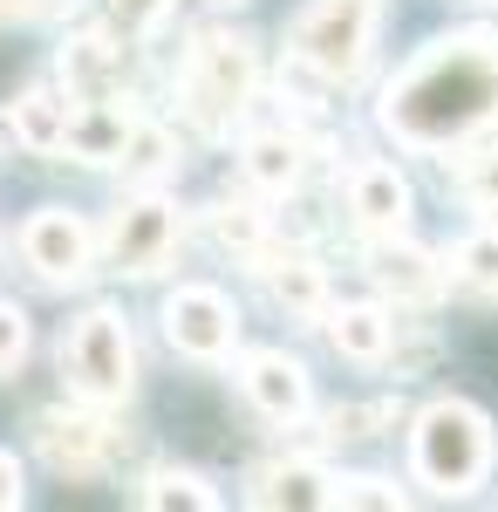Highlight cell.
<instances>
[{
	"instance_id": "obj_8",
	"label": "cell",
	"mask_w": 498,
	"mask_h": 512,
	"mask_svg": "<svg viewBox=\"0 0 498 512\" xmlns=\"http://www.w3.org/2000/svg\"><path fill=\"white\" fill-rule=\"evenodd\" d=\"M21 253H28V267H35L41 280H82V274H89L96 239H89V226H82L76 212L41 205L35 219L21 226Z\"/></svg>"
},
{
	"instance_id": "obj_18",
	"label": "cell",
	"mask_w": 498,
	"mask_h": 512,
	"mask_svg": "<svg viewBox=\"0 0 498 512\" xmlns=\"http://www.w3.org/2000/svg\"><path fill=\"white\" fill-rule=\"evenodd\" d=\"M328 342L348 362H383L389 355V315L383 308H342V315H328Z\"/></svg>"
},
{
	"instance_id": "obj_22",
	"label": "cell",
	"mask_w": 498,
	"mask_h": 512,
	"mask_svg": "<svg viewBox=\"0 0 498 512\" xmlns=\"http://www.w3.org/2000/svg\"><path fill=\"white\" fill-rule=\"evenodd\" d=\"M123 171H130V178H157V171H171V137H164V130H157V123H137V130H130V144H123Z\"/></svg>"
},
{
	"instance_id": "obj_9",
	"label": "cell",
	"mask_w": 498,
	"mask_h": 512,
	"mask_svg": "<svg viewBox=\"0 0 498 512\" xmlns=\"http://www.w3.org/2000/svg\"><path fill=\"white\" fill-rule=\"evenodd\" d=\"M239 383H246V396H253V410L273 417V424L307 417V369L294 362V355L253 349V355H246V369H239Z\"/></svg>"
},
{
	"instance_id": "obj_4",
	"label": "cell",
	"mask_w": 498,
	"mask_h": 512,
	"mask_svg": "<svg viewBox=\"0 0 498 512\" xmlns=\"http://www.w3.org/2000/svg\"><path fill=\"white\" fill-rule=\"evenodd\" d=\"M369 41H376V0H314L294 21V55L328 82L355 76L369 62Z\"/></svg>"
},
{
	"instance_id": "obj_13",
	"label": "cell",
	"mask_w": 498,
	"mask_h": 512,
	"mask_svg": "<svg viewBox=\"0 0 498 512\" xmlns=\"http://www.w3.org/2000/svg\"><path fill=\"white\" fill-rule=\"evenodd\" d=\"M62 82H69V96H123L130 55L110 35H76L62 48Z\"/></svg>"
},
{
	"instance_id": "obj_11",
	"label": "cell",
	"mask_w": 498,
	"mask_h": 512,
	"mask_svg": "<svg viewBox=\"0 0 498 512\" xmlns=\"http://www.w3.org/2000/svg\"><path fill=\"white\" fill-rule=\"evenodd\" d=\"M130 130H137V117L116 110V96H76L69 130H62V151L82 164H116L123 144H130Z\"/></svg>"
},
{
	"instance_id": "obj_25",
	"label": "cell",
	"mask_w": 498,
	"mask_h": 512,
	"mask_svg": "<svg viewBox=\"0 0 498 512\" xmlns=\"http://www.w3.org/2000/svg\"><path fill=\"white\" fill-rule=\"evenodd\" d=\"M396 424V403H342V410H328V437H383Z\"/></svg>"
},
{
	"instance_id": "obj_7",
	"label": "cell",
	"mask_w": 498,
	"mask_h": 512,
	"mask_svg": "<svg viewBox=\"0 0 498 512\" xmlns=\"http://www.w3.org/2000/svg\"><path fill=\"white\" fill-rule=\"evenodd\" d=\"M164 335H171L178 355L219 362V355H232V342H239V315H232V301L219 287H178V294L164 301Z\"/></svg>"
},
{
	"instance_id": "obj_29",
	"label": "cell",
	"mask_w": 498,
	"mask_h": 512,
	"mask_svg": "<svg viewBox=\"0 0 498 512\" xmlns=\"http://www.w3.org/2000/svg\"><path fill=\"white\" fill-rule=\"evenodd\" d=\"M7 506H21V465L0 451V512H7Z\"/></svg>"
},
{
	"instance_id": "obj_3",
	"label": "cell",
	"mask_w": 498,
	"mask_h": 512,
	"mask_svg": "<svg viewBox=\"0 0 498 512\" xmlns=\"http://www.w3.org/2000/svg\"><path fill=\"white\" fill-rule=\"evenodd\" d=\"M62 376L82 403H123L137 383V349H130V328L110 308H89V315L62 335Z\"/></svg>"
},
{
	"instance_id": "obj_5",
	"label": "cell",
	"mask_w": 498,
	"mask_h": 512,
	"mask_svg": "<svg viewBox=\"0 0 498 512\" xmlns=\"http://www.w3.org/2000/svg\"><path fill=\"white\" fill-rule=\"evenodd\" d=\"M246 96H253V48L239 35H198L192 62H185V110L205 130H219L246 110Z\"/></svg>"
},
{
	"instance_id": "obj_17",
	"label": "cell",
	"mask_w": 498,
	"mask_h": 512,
	"mask_svg": "<svg viewBox=\"0 0 498 512\" xmlns=\"http://www.w3.org/2000/svg\"><path fill=\"white\" fill-rule=\"evenodd\" d=\"M7 123H14V137L28 144V151H62V130H69V96H55V89H28V96H14L7 103Z\"/></svg>"
},
{
	"instance_id": "obj_24",
	"label": "cell",
	"mask_w": 498,
	"mask_h": 512,
	"mask_svg": "<svg viewBox=\"0 0 498 512\" xmlns=\"http://www.w3.org/2000/svg\"><path fill=\"white\" fill-rule=\"evenodd\" d=\"M458 185H464L471 205H492V212H498V144L464 151V158H458Z\"/></svg>"
},
{
	"instance_id": "obj_21",
	"label": "cell",
	"mask_w": 498,
	"mask_h": 512,
	"mask_svg": "<svg viewBox=\"0 0 498 512\" xmlns=\"http://www.w3.org/2000/svg\"><path fill=\"white\" fill-rule=\"evenodd\" d=\"M144 506H185V512H212L219 506V492L205 485L198 472H151V485H144Z\"/></svg>"
},
{
	"instance_id": "obj_1",
	"label": "cell",
	"mask_w": 498,
	"mask_h": 512,
	"mask_svg": "<svg viewBox=\"0 0 498 512\" xmlns=\"http://www.w3.org/2000/svg\"><path fill=\"white\" fill-rule=\"evenodd\" d=\"M498 117V35H451L389 82L383 123L403 144H451Z\"/></svg>"
},
{
	"instance_id": "obj_2",
	"label": "cell",
	"mask_w": 498,
	"mask_h": 512,
	"mask_svg": "<svg viewBox=\"0 0 498 512\" xmlns=\"http://www.w3.org/2000/svg\"><path fill=\"white\" fill-rule=\"evenodd\" d=\"M410 458H417V478L430 492H478L485 472H492V424L458 403V396H444V403H430L417 417V437H410Z\"/></svg>"
},
{
	"instance_id": "obj_19",
	"label": "cell",
	"mask_w": 498,
	"mask_h": 512,
	"mask_svg": "<svg viewBox=\"0 0 498 512\" xmlns=\"http://www.w3.org/2000/svg\"><path fill=\"white\" fill-rule=\"evenodd\" d=\"M246 178L260 185V192H294L301 185V144L294 137H253L246 144Z\"/></svg>"
},
{
	"instance_id": "obj_28",
	"label": "cell",
	"mask_w": 498,
	"mask_h": 512,
	"mask_svg": "<svg viewBox=\"0 0 498 512\" xmlns=\"http://www.w3.org/2000/svg\"><path fill=\"white\" fill-rule=\"evenodd\" d=\"M21 355H28V315L14 301H0V376H14Z\"/></svg>"
},
{
	"instance_id": "obj_12",
	"label": "cell",
	"mask_w": 498,
	"mask_h": 512,
	"mask_svg": "<svg viewBox=\"0 0 498 512\" xmlns=\"http://www.w3.org/2000/svg\"><path fill=\"white\" fill-rule=\"evenodd\" d=\"M348 212L362 233H403L410 219V185L396 164H355L348 171Z\"/></svg>"
},
{
	"instance_id": "obj_20",
	"label": "cell",
	"mask_w": 498,
	"mask_h": 512,
	"mask_svg": "<svg viewBox=\"0 0 498 512\" xmlns=\"http://www.w3.org/2000/svg\"><path fill=\"white\" fill-rule=\"evenodd\" d=\"M212 233H219V246H232V253H260V239H267V212L260 205H246V198H219L212 205Z\"/></svg>"
},
{
	"instance_id": "obj_15",
	"label": "cell",
	"mask_w": 498,
	"mask_h": 512,
	"mask_svg": "<svg viewBox=\"0 0 498 512\" xmlns=\"http://www.w3.org/2000/svg\"><path fill=\"white\" fill-rule=\"evenodd\" d=\"M253 506H335V478L321 472L314 458H287V465L260 472Z\"/></svg>"
},
{
	"instance_id": "obj_14",
	"label": "cell",
	"mask_w": 498,
	"mask_h": 512,
	"mask_svg": "<svg viewBox=\"0 0 498 512\" xmlns=\"http://www.w3.org/2000/svg\"><path fill=\"white\" fill-rule=\"evenodd\" d=\"M260 280H267V301H273V308H287V321H321V315H328V280H321V267L301 260V253L267 260Z\"/></svg>"
},
{
	"instance_id": "obj_30",
	"label": "cell",
	"mask_w": 498,
	"mask_h": 512,
	"mask_svg": "<svg viewBox=\"0 0 498 512\" xmlns=\"http://www.w3.org/2000/svg\"><path fill=\"white\" fill-rule=\"evenodd\" d=\"M48 7H55V0H0V21H35Z\"/></svg>"
},
{
	"instance_id": "obj_16",
	"label": "cell",
	"mask_w": 498,
	"mask_h": 512,
	"mask_svg": "<svg viewBox=\"0 0 498 512\" xmlns=\"http://www.w3.org/2000/svg\"><path fill=\"white\" fill-rule=\"evenodd\" d=\"M369 274L383 280V294H396V301H430L437 287H444V274H437V260L423 253V246H376V260H369Z\"/></svg>"
},
{
	"instance_id": "obj_27",
	"label": "cell",
	"mask_w": 498,
	"mask_h": 512,
	"mask_svg": "<svg viewBox=\"0 0 498 512\" xmlns=\"http://www.w3.org/2000/svg\"><path fill=\"white\" fill-rule=\"evenodd\" d=\"M164 14H171V0H110V21L123 35H151L164 28Z\"/></svg>"
},
{
	"instance_id": "obj_23",
	"label": "cell",
	"mask_w": 498,
	"mask_h": 512,
	"mask_svg": "<svg viewBox=\"0 0 498 512\" xmlns=\"http://www.w3.org/2000/svg\"><path fill=\"white\" fill-rule=\"evenodd\" d=\"M458 280L471 294H498V233H478L458 246Z\"/></svg>"
},
{
	"instance_id": "obj_10",
	"label": "cell",
	"mask_w": 498,
	"mask_h": 512,
	"mask_svg": "<svg viewBox=\"0 0 498 512\" xmlns=\"http://www.w3.org/2000/svg\"><path fill=\"white\" fill-rule=\"evenodd\" d=\"M35 444L48 451L55 472H89V465L110 451V424L96 417V403H89V410H41Z\"/></svg>"
},
{
	"instance_id": "obj_6",
	"label": "cell",
	"mask_w": 498,
	"mask_h": 512,
	"mask_svg": "<svg viewBox=\"0 0 498 512\" xmlns=\"http://www.w3.org/2000/svg\"><path fill=\"white\" fill-rule=\"evenodd\" d=\"M178 233H185L178 205H171L164 192H144V198H130V205H116V212H110V233H103V260H110V274L144 280V274H157V267L171 260Z\"/></svg>"
},
{
	"instance_id": "obj_26",
	"label": "cell",
	"mask_w": 498,
	"mask_h": 512,
	"mask_svg": "<svg viewBox=\"0 0 498 512\" xmlns=\"http://www.w3.org/2000/svg\"><path fill=\"white\" fill-rule=\"evenodd\" d=\"M335 506H383V512H396L403 492H396L389 478H335Z\"/></svg>"
}]
</instances>
